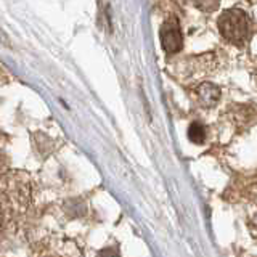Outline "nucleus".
I'll return each mask as SVG.
<instances>
[{
  "instance_id": "obj_4",
  "label": "nucleus",
  "mask_w": 257,
  "mask_h": 257,
  "mask_svg": "<svg viewBox=\"0 0 257 257\" xmlns=\"http://www.w3.org/2000/svg\"><path fill=\"white\" fill-rule=\"evenodd\" d=\"M196 96L201 106L212 108L220 100V88L211 82H203L196 88Z\"/></svg>"
},
{
  "instance_id": "obj_2",
  "label": "nucleus",
  "mask_w": 257,
  "mask_h": 257,
  "mask_svg": "<svg viewBox=\"0 0 257 257\" xmlns=\"http://www.w3.org/2000/svg\"><path fill=\"white\" fill-rule=\"evenodd\" d=\"M159 39H161V47L163 50L169 55H174L182 50L183 45V36L180 31V23L175 18H169L164 21L159 31Z\"/></svg>"
},
{
  "instance_id": "obj_1",
  "label": "nucleus",
  "mask_w": 257,
  "mask_h": 257,
  "mask_svg": "<svg viewBox=\"0 0 257 257\" xmlns=\"http://www.w3.org/2000/svg\"><path fill=\"white\" fill-rule=\"evenodd\" d=\"M217 28H219L220 36L227 40V42L243 47L247 44L249 37H251V18L247 13L241 8H230L225 10L219 20H217Z\"/></svg>"
},
{
  "instance_id": "obj_8",
  "label": "nucleus",
  "mask_w": 257,
  "mask_h": 257,
  "mask_svg": "<svg viewBox=\"0 0 257 257\" xmlns=\"http://www.w3.org/2000/svg\"><path fill=\"white\" fill-rule=\"evenodd\" d=\"M255 74H257V71H255Z\"/></svg>"
},
{
  "instance_id": "obj_3",
  "label": "nucleus",
  "mask_w": 257,
  "mask_h": 257,
  "mask_svg": "<svg viewBox=\"0 0 257 257\" xmlns=\"http://www.w3.org/2000/svg\"><path fill=\"white\" fill-rule=\"evenodd\" d=\"M29 187L26 183H24L23 179H13L10 182V187L4 182V191H2V195H4V206L10 203L12 204V209H10V212L12 211H16V209H23V207H26L28 204V199H29Z\"/></svg>"
},
{
  "instance_id": "obj_5",
  "label": "nucleus",
  "mask_w": 257,
  "mask_h": 257,
  "mask_svg": "<svg viewBox=\"0 0 257 257\" xmlns=\"http://www.w3.org/2000/svg\"><path fill=\"white\" fill-rule=\"evenodd\" d=\"M188 139L195 145H203L206 142V127L201 122H191L188 127Z\"/></svg>"
},
{
  "instance_id": "obj_6",
  "label": "nucleus",
  "mask_w": 257,
  "mask_h": 257,
  "mask_svg": "<svg viewBox=\"0 0 257 257\" xmlns=\"http://www.w3.org/2000/svg\"><path fill=\"white\" fill-rule=\"evenodd\" d=\"M188 2H191L196 8H199V10H203V12H214L215 8L219 7L220 0H188Z\"/></svg>"
},
{
  "instance_id": "obj_7",
  "label": "nucleus",
  "mask_w": 257,
  "mask_h": 257,
  "mask_svg": "<svg viewBox=\"0 0 257 257\" xmlns=\"http://www.w3.org/2000/svg\"><path fill=\"white\" fill-rule=\"evenodd\" d=\"M96 257H120L117 247H104L96 254Z\"/></svg>"
}]
</instances>
